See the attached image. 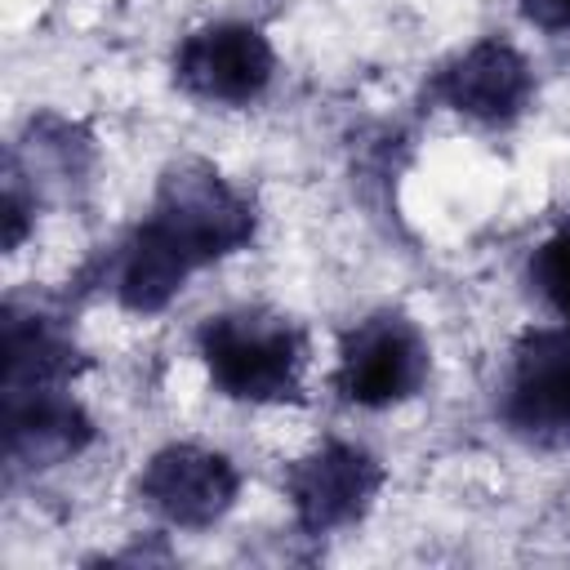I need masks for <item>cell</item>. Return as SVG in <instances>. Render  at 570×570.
<instances>
[{
  "label": "cell",
  "mask_w": 570,
  "mask_h": 570,
  "mask_svg": "<svg viewBox=\"0 0 570 570\" xmlns=\"http://www.w3.org/2000/svg\"><path fill=\"white\" fill-rule=\"evenodd\" d=\"M196 356L209 383L227 401L245 405H298L303 401V370H307V338L294 316L240 303L205 316L196 325Z\"/></svg>",
  "instance_id": "1"
},
{
  "label": "cell",
  "mask_w": 570,
  "mask_h": 570,
  "mask_svg": "<svg viewBox=\"0 0 570 570\" xmlns=\"http://www.w3.org/2000/svg\"><path fill=\"white\" fill-rule=\"evenodd\" d=\"M147 223H156L196 272L240 254L258 232L254 200L200 156H178L160 169Z\"/></svg>",
  "instance_id": "2"
},
{
  "label": "cell",
  "mask_w": 570,
  "mask_h": 570,
  "mask_svg": "<svg viewBox=\"0 0 570 570\" xmlns=\"http://www.w3.org/2000/svg\"><path fill=\"white\" fill-rule=\"evenodd\" d=\"M432 374V347L419 321L401 307H374L338 338L330 387L343 405L392 410L423 392Z\"/></svg>",
  "instance_id": "3"
},
{
  "label": "cell",
  "mask_w": 570,
  "mask_h": 570,
  "mask_svg": "<svg viewBox=\"0 0 570 570\" xmlns=\"http://www.w3.org/2000/svg\"><path fill=\"white\" fill-rule=\"evenodd\" d=\"M499 419L525 445L570 450V325H539L512 343Z\"/></svg>",
  "instance_id": "4"
},
{
  "label": "cell",
  "mask_w": 570,
  "mask_h": 570,
  "mask_svg": "<svg viewBox=\"0 0 570 570\" xmlns=\"http://www.w3.org/2000/svg\"><path fill=\"white\" fill-rule=\"evenodd\" d=\"M272 76L276 49L258 22H205L174 49V85L209 107H249L267 94Z\"/></svg>",
  "instance_id": "5"
},
{
  "label": "cell",
  "mask_w": 570,
  "mask_h": 570,
  "mask_svg": "<svg viewBox=\"0 0 570 570\" xmlns=\"http://www.w3.org/2000/svg\"><path fill=\"white\" fill-rule=\"evenodd\" d=\"M387 485V468L356 441H325L285 468V499L294 525L312 539L338 534L370 517Z\"/></svg>",
  "instance_id": "6"
},
{
  "label": "cell",
  "mask_w": 570,
  "mask_h": 570,
  "mask_svg": "<svg viewBox=\"0 0 570 570\" xmlns=\"http://www.w3.org/2000/svg\"><path fill=\"white\" fill-rule=\"evenodd\" d=\"M134 494L169 530H209L236 508L240 472L223 450L169 441L138 468Z\"/></svg>",
  "instance_id": "7"
},
{
  "label": "cell",
  "mask_w": 570,
  "mask_h": 570,
  "mask_svg": "<svg viewBox=\"0 0 570 570\" xmlns=\"http://www.w3.org/2000/svg\"><path fill=\"white\" fill-rule=\"evenodd\" d=\"M428 98L472 125L503 129L525 116L534 98V67L512 40L481 36L428 76Z\"/></svg>",
  "instance_id": "8"
},
{
  "label": "cell",
  "mask_w": 570,
  "mask_h": 570,
  "mask_svg": "<svg viewBox=\"0 0 570 570\" xmlns=\"http://www.w3.org/2000/svg\"><path fill=\"white\" fill-rule=\"evenodd\" d=\"M0 432H4V463L13 476H36V472L62 468V463L80 459L98 436L89 410L71 396V383L4 392Z\"/></svg>",
  "instance_id": "9"
},
{
  "label": "cell",
  "mask_w": 570,
  "mask_h": 570,
  "mask_svg": "<svg viewBox=\"0 0 570 570\" xmlns=\"http://www.w3.org/2000/svg\"><path fill=\"white\" fill-rule=\"evenodd\" d=\"M98 160L94 134L58 111H36L22 134L9 142L4 156V178L18 183L36 205L62 200L89 183V169Z\"/></svg>",
  "instance_id": "10"
},
{
  "label": "cell",
  "mask_w": 570,
  "mask_h": 570,
  "mask_svg": "<svg viewBox=\"0 0 570 570\" xmlns=\"http://www.w3.org/2000/svg\"><path fill=\"white\" fill-rule=\"evenodd\" d=\"M196 276V263L147 218H138L107 254H102V272L98 285L111 294L116 307L134 312V316H156L165 312L183 285Z\"/></svg>",
  "instance_id": "11"
},
{
  "label": "cell",
  "mask_w": 570,
  "mask_h": 570,
  "mask_svg": "<svg viewBox=\"0 0 570 570\" xmlns=\"http://www.w3.org/2000/svg\"><path fill=\"white\" fill-rule=\"evenodd\" d=\"M0 356H4V392L22 387H62L85 370V356L62 325L58 312L40 307L36 298H9L0 316Z\"/></svg>",
  "instance_id": "12"
},
{
  "label": "cell",
  "mask_w": 570,
  "mask_h": 570,
  "mask_svg": "<svg viewBox=\"0 0 570 570\" xmlns=\"http://www.w3.org/2000/svg\"><path fill=\"white\" fill-rule=\"evenodd\" d=\"M525 272H530L534 294L561 316V325H570V209H566L561 223L534 245Z\"/></svg>",
  "instance_id": "13"
},
{
  "label": "cell",
  "mask_w": 570,
  "mask_h": 570,
  "mask_svg": "<svg viewBox=\"0 0 570 570\" xmlns=\"http://www.w3.org/2000/svg\"><path fill=\"white\" fill-rule=\"evenodd\" d=\"M517 9L539 31H552V36L570 31V0H517Z\"/></svg>",
  "instance_id": "14"
}]
</instances>
